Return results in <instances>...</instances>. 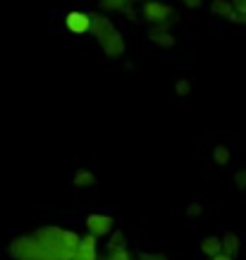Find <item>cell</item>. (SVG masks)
<instances>
[{
  "label": "cell",
  "instance_id": "cell-16",
  "mask_svg": "<svg viewBox=\"0 0 246 260\" xmlns=\"http://www.w3.org/2000/svg\"><path fill=\"white\" fill-rule=\"evenodd\" d=\"M187 93H189V81L179 79L177 81V95H187Z\"/></svg>",
  "mask_w": 246,
  "mask_h": 260
},
{
  "label": "cell",
  "instance_id": "cell-9",
  "mask_svg": "<svg viewBox=\"0 0 246 260\" xmlns=\"http://www.w3.org/2000/svg\"><path fill=\"white\" fill-rule=\"evenodd\" d=\"M201 253L203 255H218V253H223V244H220V239L218 237H206L201 241Z\"/></svg>",
  "mask_w": 246,
  "mask_h": 260
},
{
  "label": "cell",
  "instance_id": "cell-15",
  "mask_svg": "<svg viewBox=\"0 0 246 260\" xmlns=\"http://www.w3.org/2000/svg\"><path fill=\"white\" fill-rule=\"evenodd\" d=\"M232 8H234V12H237V15L244 17L246 15V0H232Z\"/></svg>",
  "mask_w": 246,
  "mask_h": 260
},
{
  "label": "cell",
  "instance_id": "cell-14",
  "mask_svg": "<svg viewBox=\"0 0 246 260\" xmlns=\"http://www.w3.org/2000/svg\"><path fill=\"white\" fill-rule=\"evenodd\" d=\"M112 239L108 241V248H117V246H127L125 244V234L122 232H110Z\"/></svg>",
  "mask_w": 246,
  "mask_h": 260
},
{
  "label": "cell",
  "instance_id": "cell-6",
  "mask_svg": "<svg viewBox=\"0 0 246 260\" xmlns=\"http://www.w3.org/2000/svg\"><path fill=\"white\" fill-rule=\"evenodd\" d=\"M210 10H213L215 15H223L225 19H230V22H241V15L234 12L230 0H213V3H210Z\"/></svg>",
  "mask_w": 246,
  "mask_h": 260
},
{
  "label": "cell",
  "instance_id": "cell-4",
  "mask_svg": "<svg viewBox=\"0 0 246 260\" xmlns=\"http://www.w3.org/2000/svg\"><path fill=\"white\" fill-rule=\"evenodd\" d=\"M65 26L70 29V34H77V36L88 34V29H91V15L81 12V10H72L65 17Z\"/></svg>",
  "mask_w": 246,
  "mask_h": 260
},
{
  "label": "cell",
  "instance_id": "cell-13",
  "mask_svg": "<svg viewBox=\"0 0 246 260\" xmlns=\"http://www.w3.org/2000/svg\"><path fill=\"white\" fill-rule=\"evenodd\" d=\"M129 3L132 0H103V5L108 10H125V8H129Z\"/></svg>",
  "mask_w": 246,
  "mask_h": 260
},
{
  "label": "cell",
  "instance_id": "cell-10",
  "mask_svg": "<svg viewBox=\"0 0 246 260\" xmlns=\"http://www.w3.org/2000/svg\"><path fill=\"white\" fill-rule=\"evenodd\" d=\"M94 172H88V170H79V172L74 174V186H79V189H86V186H94Z\"/></svg>",
  "mask_w": 246,
  "mask_h": 260
},
{
  "label": "cell",
  "instance_id": "cell-17",
  "mask_svg": "<svg viewBox=\"0 0 246 260\" xmlns=\"http://www.w3.org/2000/svg\"><path fill=\"white\" fill-rule=\"evenodd\" d=\"M139 260H167V258H163V255H156V253H141V255H139Z\"/></svg>",
  "mask_w": 246,
  "mask_h": 260
},
{
  "label": "cell",
  "instance_id": "cell-21",
  "mask_svg": "<svg viewBox=\"0 0 246 260\" xmlns=\"http://www.w3.org/2000/svg\"><path fill=\"white\" fill-rule=\"evenodd\" d=\"M241 19H244V26H246V15H244V17H241Z\"/></svg>",
  "mask_w": 246,
  "mask_h": 260
},
{
  "label": "cell",
  "instance_id": "cell-19",
  "mask_svg": "<svg viewBox=\"0 0 246 260\" xmlns=\"http://www.w3.org/2000/svg\"><path fill=\"white\" fill-rule=\"evenodd\" d=\"M213 260H234L232 255H225V253H218V255H213Z\"/></svg>",
  "mask_w": 246,
  "mask_h": 260
},
{
  "label": "cell",
  "instance_id": "cell-20",
  "mask_svg": "<svg viewBox=\"0 0 246 260\" xmlns=\"http://www.w3.org/2000/svg\"><path fill=\"white\" fill-rule=\"evenodd\" d=\"M237 179H239V184H241V186H246V172L237 174Z\"/></svg>",
  "mask_w": 246,
  "mask_h": 260
},
{
  "label": "cell",
  "instance_id": "cell-3",
  "mask_svg": "<svg viewBox=\"0 0 246 260\" xmlns=\"http://www.w3.org/2000/svg\"><path fill=\"white\" fill-rule=\"evenodd\" d=\"M112 227H115V222H112L110 215H105V213H91L86 217V229H88V234H94V237H108L112 232Z\"/></svg>",
  "mask_w": 246,
  "mask_h": 260
},
{
  "label": "cell",
  "instance_id": "cell-12",
  "mask_svg": "<svg viewBox=\"0 0 246 260\" xmlns=\"http://www.w3.org/2000/svg\"><path fill=\"white\" fill-rule=\"evenodd\" d=\"M215 158H218V162L220 165H230V150H227V146H218L215 148Z\"/></svg>",
  "mask_w": 246,
  "mask_h": 260
},
{
  "label": "cell",
  "instance_id": "cell-11",
  "mask_svg": "<svg viewBox=\"0 0 246 260\" xmlns=\"http://www.w3.org/2000/svg\"><path fill=\"white\" fill-rule=\"evenodd\" d=\"M101 260H132V253L127 251V246H117V248H108V255Z\"/></svg>",
  "mask_w": 246,
  "mask_h": 260
},
{
  "label": "cell",
  "instance_id": "cell-8",
  "mask_svg": "<svg viewBox=\"0 0 246 260\" xmlns=\"http://www.w3.org/2000/svg\"><path fill=\"white\" fill-rule=\"evenodd\" d=\"M151 39L156 41L158 46H163V48H172V46H175V36H172V34H167L165 24L153 29V31H151Z\"/></svg>",
  "mask_w": 246,
  "mask_h": 260
},
{
  "label": "cell",
  "instance_id": "cell-7",
  "mask_svg": "<svg viewBox=\"0 0 246 260\" xmlns=\"http://www.w3.org/2000/svg\"><path fill=\"white\" fill-rule=\"evenodd\" d=\"M220 244H223V253L225 255H239L241 251V237H239L237 232H227L223 239H220Z\"/></svg>",
  "mask_w": 246,
  "mask_h": 260
},
{
  "label": "cell",
  "instance_id": "cell-2",
  "mask_svg": "<svg viewBox=\"0 0 246 260\" xmlns=\"http://www.w3.org/2000/svg\"><path fill=\"white\" fill-rule=\"evenodd\" d=\"M141 15L146 22L151 24H165V19L172 15V8L165 5V3H160V0H146L141 8Z\"/></svg>",
  "mask_w": 246,
  "mask_h": 260
},
{
  "label": "cell",
  "instance_id": "cell-1",
  "mask_svg": "<svg viewBox=\"0 0 246 260\" xmlns=\"http://www.w3.org/2000/svg\"><path fill=\"white\" fill-rule=\"evenodd\" d=\"M88 31L96 36V41L101 43V48H103L105 55L110 57H119L122 53H125V48H127V43H125V39H122V34L117 31V26L108 19V17H91V29Z\"/></svg>",
  "mask_w": 246,
  "mask_h": 260
},
{
  "label": "cell",
  "instance_id": "cell-18",
  "mask_svg": "<svg viewBox=\"0 0 246 260\" xmlns=\"http://www.w3.org/2000/svg\"><path fill=\"white\" fill-rule=\"evenodd\" d=\"M201 3H203V0H184V5H187V8H199Z\"/></svg>",
  "mask_w": 246,
  "mask_h": 260
},
{
  "label": "cell",
  "instance_id": "cell-5",
  "mask_svg": "<svg viewBox=\"0 0 246 260\" xmlns=\"http://www.w3.org/2000/svg\"><path fill=\"white\" fill-rule=\"evenodd\" d=\"M72 260H98V237H94V234L81 237Z\"/></svg>",
  "mask_w": 246,
  "mask_h": 260
}]
</instances>
